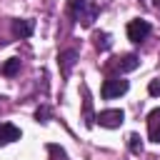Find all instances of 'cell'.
Instances as JSON below:
<instances>
[{
    "mask_svg": "<svg viewBox=\"0 0 160 160\" xmlns=\"http://www.w3.org/2000/svg\"><path fill=\"white\" fill-rule=\"evenodd\" d=\"M128 88H130V82L128 80H122V78H108L105 82H102V98L105 100H112V98H120V95H125L128 92Z\"/></svg>",
    "mask_w": 160,
    "mask_h": 160,
    "instance_id": "cell-2",
    "label": "cell"
},
{
    "mask_svg": "<svg viewBox=\"0 0 160 160\" xmlns=\"http://www.w3.org/2000/svg\"><path fill=\"white\" fill-rule=\"evenodd\" d=\"M138 65H140V58L132 55V52H130V55H122V58H115V60L110 62V68H115L118 72H130V70H135Z\"/></svg>",
    "mask_w": 160,
    "mask_h": 160,
    "instance_id": "cell-6",
    "label": "cell"
},
{
    "mask_svg": "<svg viewBox=\"0 0 160 160\" xmlns=\"http://www.w3.org/2000/svg\"><path fill=\"white\" fill-rule=\"evenodd\" d=\"M18 70H20V58H10V60H8V62H2V68H0V72H2V75H8V78H12Z\"/></svg>",
    "mask_w": 160,
    "mask_h": 160,
    "instance_id": "cell-11",
    "label": "cell"
},
{
    "mask_svg": "<svg viewBox=\"0 0 160 160\" xmlns=\"http://www.w3.org/2000/svg\"><path fill=\"white\" fill-rule=\"evenodd\" d=\"M82 95H85V102H82V105H85L82 118H85V125L90 128V125L95 122V118H92V102H90V95H88V88H85V85H82Z\"/></svg>",
    "mask_w": 160,
    "mask_h": 160,
    "instance_id": "cell-10",
    "label": "cell"
},
{
    "mask_svg": "<svg viewBox=\"0 0 160 160\" xmlns=\"http://www.w3.org/2000/svg\"><path fill=\"white\" fill-rule=\"evenodd\" d=\"M75 62H78V50H75V48L60 50V55H58V65H60V72H62V78H70V72H72Z\"/></svg>",
    "mask_w": 160,
    "mask_h": 160,
    "instance_id": "cell-4",
    "label": "cell"
},
{
    "mask_svg": "<svg viewBox=\"0 0 160 160\" xmlns=\"http://www.w3.org/2000/svg\"><path fill=\"white\" fill-rule=\"evenodd\" d=\"M142 2H145L150 10H160V0H142Z\"/></svg>",
    "mask_w": 160,
    "mask_h": 160,
    "instance_id": "cell-17",
    "label": "cell"
},
{
    "mask_svg": "<svg viewBox=\"0 0 160 160\" xmlns=\"http://www.w3.org/2000/svg\"><path fill=\"white\" fill-rule=\"evenodd\" d=\"M148 135L152 142H160V108L150 110L148 115Z\"/></svg>",
    "mask_w": 160,
    "mask_h": 160,
    "instance_id": "cell-7",
    "label": "cell"
},
{
    "mask_svg": "<svg viewBox=\"0 0 160 160\" xmlns=\"http://www.w3.org/2000/svg\"><path fill=\"white\" fill-rule=\"evenodd\" d=\"M35 118H38V122H48V118H50V108H48V105H42V108H38V112H35Z\"/></svg>",
    "mask_w": 160,
    "mask_h": 160,
    "instance_id": "cell-15",
    "label": "cell"
},
{
    "mask_svg": "<svg viewBox=\"0 0 160 160\" xmlns=\"http://www.w3.org/2000/svg\"><path fill=\"white\" fill-rule=\"evenodd\" d=\"M95 48L98 50H110V45H112V40H110V35L108 32H95Z\"/></svg>",
    "mask_w": 160,
    "mask_h": 160,
    "instance_id": "cell-12",
    "label": "cell"
},
{
    "mask_svg": "<svg viewBox=\"0 0 160 160\" xmlns=\"http://www.w3.org/2000/svg\"><path fill=\"white\" fill-rule=\"evenodd\" d=\"M150 22L148 20H130L128 22V40H132L135 45H140L148 35H150Z\"/></svg>",
    "mask_w": 160,
    "mask_h": 160,
    "instance_id": "cell-3",
    "label": "cell"
},
{
    "mask_svg": "<svg viewBox=\"0 0 160 160\" xmlns=\"http://www.w3.org/2000/svg\"><path fill=\"white\" fill-rule=\"evenodd\" d=\"M148 92H150V95H160V80H150Z\"/></svg>",
    "mask_w": 160,
    "mask_h": 160,
    "instance_id": "cell-16",
    "label": "cell"
},
{
    "mask_svg": "<svg viewBox=\"0 0 160 160\" xmlns=\"http://www.w3.org/2000/svg\"><path fill=\"white\" fill-rule=\"evenodd\" d=\"M128 140H130V150H132L135 155H140V152H142V142H140V138H138V135L132 132V135H130Z\"/></svg>",
    "mask_w": 160,
    "mask_h": 160,
    "instance_id": "cell-14",
    "label": "cell"
},
{
    "mask_svg": "<svg viewBox=\"0 0 160 160\" xmlns=\"http://www.w3.org/2000/svg\"><path fill=\"white\" fill-rule=\"evenodd\" d=\"M48 152L52 155V160H68V155H65V150L60 145H48Z\"/></svg>",
    "mask_w": 160,
    "mask_h": 160,
    "instance_id": "cell-13",
    "label": "cell"
},
{
    "mask_svg": "<svg viewBox=\"0 0 160 160\" xmlns=\"http://www.w3.org/2000/svg\"><path fill=\"white\" fill-rule=\"evenodd\" d=\"M102 128H120L122 125V120H125V112L122 110H102V112H98V118H95Z\"/></svg>",
    "mask_w": 160,
    "mask_h": 160,
    "instance_id": "cell-5",
    "label": "cell"
},
{
    "mask_svg": "<svg viewBox=\"0 0 160 160\" xmlns=\"http://www.w3.org/2000/svg\"><path fill=\"white\" fill-rule=\"evenodd\" d=\"M20 140V128H15L12 122H0V145L15 142Z\"/></svg>",
    "mask_w": 160,
    "mask_h": 160,
    "instance_id": "cell-8",
    "label": "cell"
},
{
    "mask_svg": "<svg viewBox=\"0 0 160 160\" xmlns=\"http://www.w3.org/2000/svg\"><path fill=\"white\" fill-rule=\"evenodd\" d=\"M32 30H35L32 20H12V35L15 38H30Z\"/></svg>",
    "mask_w": 160,
    "mask_h": 160,
    "instance_id": "cell-9",
    "label": "cell"
},
{
    "mask_svg": "<svg viewBox=\"0 0 160 160\" xmlns=\"http://www.w3.org/2000/svg\"><path fill=\"white\" fill-rule=\"evenodd\" d=\"M68 10L82 28H90L98 18V5H92L90 0H68Z\"/></svg>",
    "mask_w": 160,
    "mask_h": 160,
    "instance_id": "cell-1",
    "label": "cell"
}]
</instances>
